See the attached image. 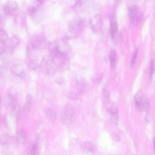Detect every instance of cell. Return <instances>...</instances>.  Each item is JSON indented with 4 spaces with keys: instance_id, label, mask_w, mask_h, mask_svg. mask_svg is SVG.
<instances>
[{
    "instance_id": "cell-40",
    "label": "cell",
    "mask_w": 155,
    "mask_h": 155,
    "mask_svg": "<svg viewBox=\"0 0 155 155\" xmlns=\"http://www.w3.org/2000/svg\"><path fill=\"white\" fill-rule=\"evenodd\" d=\"M2 65L1 64H0V71L2 72Z\"/></svg>"
},
{
    "instance_id": "cell-25",
    "label": "cell",
    "mask_w": 155,
    "mask_h": 155,
    "mask_svg": "<svg viewBox=\"0 0 155 155\" xmlns=\"http://www.w3.org/2000/svg\"><path fill=\"white\" fill-rule=\"evenodd\" d=\"M39 64L35 60L29 59L27 61V65L30 69L34 70L38 67Z\"/></svg>"
},
{
    "instance_id": "cell-33",
    "label": "cell",
    "mask_w": 155,
    "mask_h": 155,
    "mask_svg": "<svg viewBox=\"0 0 155 155\" xmlns=\"http://www.w3.org/2000/svg\"><path fill=\"white\" fill-rule=\"evenodd\" d=\"M7 142L6 138L2 135H0V143L3 144H5Z\"/></svg>"
},
{
    "instance_id": "cell-24",
    "label": "cell",
    "mask_w": 155,
    "mask_h": 155,
    "mask_svg": "<svg viewBox=\"0 0 155 155\" xmlns=\"http://www.w3.org/2000/svg\"><path fill=\"white\" fill-rule=\"evenodd\" d=\"M6 16L3 12L2 6L0 5V31L3 29Z\"/></svg>"
},
{
    "instance_id": "cell-3",
    "label": "cell",
    "mask_w": 155,
    "mask_h": 155,
    "mask_svg": "<svg viewBox=\"0 0 155 155\" xmlns=\"http://www.w3.org/2000/svg\"><path fill=\"white\" fill-rule=\"evenodd\" d=\"M74 112L75 109L73 106L70 104L66 105L61 116L62 123L66 124L70 123L72 120Z\"/></svg>"
},
{
    "instance_id": "cell-15",
    "label": "cell",
    "mask_w": 155,
    "mask_h": 155,
    "mask_svg": "<svg viewBox=\"0 0 155 155\" xmlns=\"http://www.w3.org/2000/svg\"><path fill=\"white\" fill-rule=\"evenodd\" d=\"M41 5L37 2L36 5L29 6L27 9L28 15L32 18H35L39 7Z\"/></svg>"
},
{
    "instance_id": "cell-37",
    "label": "cell",
    "mask_w": 155,
    "mask_h": 155,
    "mask_svg": "<svg viewBox=\"0 0 155 155\" xmlns=\"http://www.w3.org/2000/svg\"><path fill=\"white\" fill-rule=\"evenodd\" d=\"M37 2L40 4H42L44 0H36Z\"/></svg>"
},
{
    "instance_id": "cell-12",
    "label": "cell",
    "mask_w": 155,
    "mask_h": 155,
    "mask_svg": "<svg viewBox=\"0 0 155 155\" xmlns=\"http://www.w3.org/2000/svg\"><path fill=\"white\" fill-rule=\"evenodd\" d=\"M110 20V33L112 38H114L118 32V25L113 17H111Z\"/></svg>"
},
{
    "instance_id": "cell-10",
    "label": "cell",
    "mask_w": 155,
    "mask_h": 155,
    "mask_svg": "<svg viewBox=\"0 0 155 155\" xmlns=\"http://www.w3.org/2000/svg\"><path fill=\"white\" fill-rule=\"evenodd\" d=\"M108 112L111 121L116 124H118L119 116L118 110L117 107H111L109 109Z\"/></svg>"
},
{
    "instance_id": "cell-16",
    "label": "cell",
    "mask_w": 155,
    "mask_h": 155,
    "mask_svg": "<svg viewBox=\"0 0 155 155\" xmlns=\"http://www.w3.org/2000/svg\"><path fill=\"white\" fill-rule=\"evenodd\" d=\"M85 2V0H77L72 6V9L76 12H80L84 8Z\"/></svg>"
},
{
    "instance_id": "cell-18",
    "label": "cell",
    "mask_w": 155,
    "mask_h": 155,
    "mask_svg": "<svg viewBox=\"0 0 155 155\" xmlns=\"http://www.w3.org/2000/svg\"><path fill=\"white\" fill-rule=\"evenodd\" d=\"M18 40L15 37L8 38L4 44L6 47L10 48H14L16 47L18 43Z\"/></svg>"
},
{
    "instance_id": "cell-8",
    "label": "cell",
    "mask_w": 155,
    "mask_h": 155,
    "mask_svg": "<svg viewBox=\"0 0 155 155\" xmlns=\"http://www.w3.org/2000/svg\"><path fill=\"white\" fill-rule=\"evenodd\" d=\"M18 5L15 1L11 0L6 2L2 6L3 12L6 15L13 14L17 10Z\"/></svg>"
},
{
    "instance_id": "cell-4",
    "label": "cell",
    "mask_w": 155,
    "mask_h": 155,
    "mask_svg": "<svg viewBox=\"0 0 155 155\" xmlns=\"http://www.w3.org/2000/svg\"><path fill=\"white\" fill-rule=\"evenodd\" d=\"M83 21L79 18H77L72 19L69 23L68 30L69 34L72 36L80 31L83 26Z\"/></svg>"
},
{
    "instance_id": "cell-1",
    "label": "cell",
    "mask_w": 155,
    "mask_h": 155,
    "mask_svg": "<svg viewBox=\"0 0 155 155\" xmlns=\"http://www.w3.org/2000/svg\"><path fill=\"white\" fill-rule=\"evenodd\" d=\"M49 48L52 57L61 60L66 57L71 46L68 42L64 41L61 39H57L50 43Z\"/></svg>"
},
{
    "instance_id": "cell-27",
    "label": "cell",
    "mask_w": 155,
    "mask_h": 155,
    "mask_svg": "<svg viewBox=\"0 0 155 155\" xmlns=\"http://www.w3.org/2000/svg\"><path fill=\"white\" fill-rule=\"evenodd\" d=\"M8 38L7 34L3 29L0 31V42H1L4 44Z\"/></svg>"
},
{
    "instance_id": "cell-6",
    "label": "cell",
    "mask_w": 155,
    "mask_h": 155,
    "mask_svg": "<svg viewBox=\"0 0 155 155\" xmlns=\"http://www.w3.org/2000/svg\"><path fill=\"white\" fill-rule=\"evenodd\" d=\"M75 79L77 86L78 94L81 95L84 94L87 89L88 83L87 81L78 74L75 76Z\"/></svg>"
},
{
    "instance_id": "cell-26",
    "label": "cell",
    "mask_w": 155,
    "mask_h": 155,
    "mask_svg": "<svg viewBox=\"0 0 155 155\" xmlns=\"http://www.w3.org/2000/svg\"><path fill=\"white\" fill-rule=\"evenodd\" d=\"M116 53L114 50L111 51L109 55L110 64L111 67H113L115 63Z\"/></svg>"
},
{
    "instance_id": "cell-38",
    "label": "cell",
    "mask_w": 155,
    "mask_h": 155,
    "mask_svg": "<svg viewBox=\"0 0 155 155\" xmlns=\"http://www.w3.org/2000/svg\"><path fill=\"white\" fill-rule=\"evenodd\" d=\"M3 51V50L1 47H0V55L1 54Z\"/></svg>"
},
{
    "instance_id": "cell-30",
    "label": "cell",
    "mask_w": 155,
    "mask_h": 155,
    "mask_svg": "<svg viewBox=\"0 0 155 155\" xmlns=\"http://www.w3.org/2000/svg\"><path fill=\"white\" fill-rule=\"evenodd\" d=\"M39 147L38 141H36L32 145L31 149V152L33 154H38Z\"/></svg>"
},
{
    "instance_id": "cell-29",
    "label": "cell",
    "mask_w": 155,
    "mask_h": 155,
    "mask_svg": "<svg viewBox=\"0 0 155 155\" xmlns=\"http://www.w3.org/2000/svg\"><path fill=\"white\" fill-rule=\"evenodd\" d=\"M150 105V100L147 99L143 102L141 109L145 112H147L149 108Z\"/></svg>"
},
{
    "instance_id": "cell-17",
    "label": "cell",
    "mask_w": 155,
    "mask_h": 155,
    "mask_svg": "<svg viewBox=\"0 0 155 155\" xmlns=\"http://www.w3.org/2000/svg\"><path fill=\"white\" fill-rule=\"evenodd\" d=\"M18 95L17 90L13 87L10 88L7 92V97L8 100L13 102L15 101Z\"/></svg>"
},
{
    "instance_id": "cell-2",
    "label": "cell",
    "mask_w": 155,
    "mask_h": 155,
    "mask_svg": "<svg viewBox=\"0 0 155 155\" xmlns=\"http://www.w3.org/2000/svg\"><path fill=\"white\" fill-rule=\"evenodd\" d=\"M40 64L41 71L45 74L51 76L55 73L57 66L51 56L48 55L44 56Z\"/></svg>"
},
{
    "instance_id": "cell-7",
    "label": "cell",
    "mask_w": 155,
    "mask_h": 155,
    "mask_svg": "<svg viewBox=\"0 0 155 155\" xmlns=\"http://www.w3.org/2000/svg\"><path fill=\"white\" fill-rule=\"evenodd\" d=\"M45 42V38L43 34H40L36 36L35 39L29 45L28 48L34 50L42 48Z\"/></svg>"
},
{
    "instance_id": "cell-19",
    "label": "cell",
    "mask_w": 155,
    "mask_h": 155,
    "mask_svg": "<svg viewBox=\"0 0 155 155\" xmlns=\"http://www.w3.org/2000/svg\"><path fill=\"white\" fill-rule=\"evenodd\" d=\"M82 148L85 152L92 153L94 150V147L91 142L87 141L84 142L82 146Z\"/></svg>"
},
{
    "instance_id": "cell-14",
    "label": "cell",
    "mask_w": 155,
    "mask_h": 155,
    "mask_svg": "<svg viewBox=\"0 0 155 155\" xmlns=\"http://www.w3.org/2000/svg\"><path fill=\"white\" fill-rule=\"evenodd\" d=\"M143 94L141 90H140L138 91L135 95L134 100L135 104L138 109H141L143 103Z\"/></svg>"
},
{
    "instance_id": "cell-5",
    "label": "cell",
    "mask_w": 155,
    "mask_h": 155,
    "mask_svg": "<svg viewBox=\"0 0 155 155\" xmlns=\"http://www.w3.org/2000/svg\"><path fill=\"white\" fill-rule=\"evenodd\" d=\"M128 14L131 22L137 24L139 22L141 15L137 6L135 5L130 6L128 9Z\"/></svg>"
},
{
    "instance_id": "cell-9",
    "label": "cell",
    "mask_w": 155,
    "mask_h": 155,
    "mask_svg": "<svg viewBox=\"0 0 155 155\" xmlns=\"http://www.w3.org/2000/svg\"><path fill=\"white\" fill-rule=\"evenodd\" d=\"M102 19L101 16L96 15L91 18L89 24L93 31H97L99 29L101 25Z\"/></svg>"
},
{
    "instance_id": "cell-23",
    "label": "cell",
    "mask_w": 155,
    "mask_h": 155,
    "mask_svg": "<svg viewBox=\"0 0 155 155\" xmlns=\"http://www.w3.org/2000/svg\"><path fill=\"white\" fill-rule=\"evenodd\" d=\"M20 108L19 105L16 104L13 107L11 111L12 116L15 118H17L20 114Z\"/></svg>"
},
{
    "instance_id": "cell-22",
    "label": "cell",
    "mask_w": 155,
    "mask_h": 155,
    "mask_svg": "<svg viewBox=\"0 0 155 155\" xmlns=\"http://www.w3.org/2000/svg\"><path fill=\"white\" fill-rule=\"evenodd\" d=\"M69 61L67 57L61 60L59 67L62 71H64L68 69L69 66Z\"/></svg>"
},
{
    "instance_id": "cell-21",
    "label": "cell",
    "mask_w": 155,
    "mask_h": 155,
    "mask_svg": "<svg viewBox=\"0 0 155 155\" xmlns=\"http://www.w3.org/2000/svg\"><path fill=\"white\" fill-rule=\"evenodd\" d=\"M46 114L48 118L51 121L55 120L57 117L56 112L51 108H48L46 110Z\"/></svg>"
},
{
    "instance_id": "cell-34",
    "label": "cell",
    "mask_w": 155,
    "mask_h": 155,
    "mask_svg": "<svg viewBox=\"0 0 155 155\" xmlns=\"http://www.w3.org/2000/svg\"><path fill=\"white\" fill-rule=\"evenodd\" d=\"M113 138L116 141L118 142L120 140V137L118 134L114 133L112 135Z\"/></svg>"
},
{
    "instance_id": "cell-11",
    "label": "cell",
    "mask_w": 155,
    "mask_h": 155,
    "mask_svg": "<svg viewBox=\"0 0 155 155\" xmlns=\"http://www.w3.org/2000/svg\"><path fill=\"white\" fill-rule=\"evenodd\" d=\"M27 138V132L24 130H21L17 133L16 138L18 142L20 144H24L26 141Z\"/></svg>"
},
{
    "instance_id": "cell-36",
    "label": "cell",
    "mask_w": 155,
    "mask_h": 155,
    "mask_svg": "<svg viewBox=\"0 0 155 155\" xmlns=\"http://www.w3.org/2000/svg\"><path fill=\"white\" fill-rule=\"evenodd\" d=\"M145 120L147 122H150V119L149 117V116L148 115H146L145 116Z\"/></svg>"
},
{
    "instance_id": "cell-41",
    "label": "cell",
    "mask_w": 155,
    "mask_h": 155,
    "mask_svg": "<svg viewBox=\"0 0 155 155\" xmlns=\"http://www.w3.org/2000/svg\"></svg>"
},
{
    "instance_id": "cell-31",
    "label": "cell",
    "mask_w": 155,
    "mask_h": 155,
    "mask_svg": "<svg viewBox=\"0 0 155 155\" xmlns=\"http://www.w3.org/2000/svg\"><path fill=\"white\" fill-rule=\"evenodd\" d=\"M138 51L137 50L135 52L132 57L130 62V66L131 67H133L135 64L138 55Z\"/></svg>"
},
{
    "instance_id": "cell-39",
    "label": "cell",
    "mask_w": 155,
    "mask_h": 155,
    "mask_svg": "<svg viewBox=\"0 0 155 155\" xmlns=\"http://www.w3.org/2000/svg\"><path fill=\"white\" fill-rule=\"evenodd\" d=\"M153 146H154V150H155V145H154V143H155V139H154V137H153Z\"/></svg>"
},
{
    "instance_id": "cell-28",
    "label": "cell",
    "mask_w": 155,
    "mask_h": 155,
    "mask_svg": "<svg viewBox=\"0 0 155 155\" xmlns=\"http://www.w3.org/2000/svg\"><path fill=\"white\" fill-rule=\"evenodd\" d=\"M154 60L153 59H152L151 60L149 67V78L150 80L152 79L153 77L154 71Z\"/></svg>"
},
{
    "instance_id": "cell-13",
    "label": "cell",
    "mask_w": 155,
    "mask_h": 155,
    "mask_svg": "<svg viewBox=\"0 0 155 155\" xmlns=\"http://www.w3.org/2000/svg\"><path fill=\"white\" fill-rule=\"evenodd\" d=\"M33 100L31 95L27 94L25 97V102L24 104L23 108L25 112H28L31 110L32 106Z\"/></svg>"
},
{
    "instance_id": "cell-32",
    "label": "cell",
    "mask_w": 155,
    "mask_h": 155,
    "mask_svg": "<svg viewBox=\"0 0 155 155\" xmlns=\"http://www.w3.org/2000/svg\"><path fill=\"white\" fill-rule=\"evenodd\" d=\"M78 94L72 92H69L68 94V97L72 100H75L78 97Z\"/></svg>"
},
{
    "instance_id": "cell-35",
    "label": "cell",
    "mask_w": 155,
    "mask_h": 155,
    "mask_svg": "<svg viewBox=\"0 0 155 155\" xmlns=\"http://www.w3.org/2000/svg\"><path fill=\"white\" fill-rule=\"evenodd\" d=\"M56 81L58 84H62L63 82V80L62 79H61V78H59L58 79H57Z\"/></svg>"
},
{
    "instance_id": "cell-20",
    "label": "cell",
    "mask_w": 155,
    "mask_h": 155,
    "mask_svg": "<svg viewBox=\"0 0 155 155\" xmlns=\"http://www.w3.org/2000/svg\"><path fill=\"white\" fill-rule=\"evenodd\" d=\"M24 68L21 64H18L15 66L13 68L12 72L14 74L17 76H20L24 73Z\"/></svg>"
}]
</instances>
